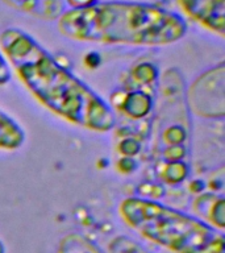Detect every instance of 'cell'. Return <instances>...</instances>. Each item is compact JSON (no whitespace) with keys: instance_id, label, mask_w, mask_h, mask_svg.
Masks as SVG:
<instances>
[{"instance_id":"277c9868","label":"cell","mask_w":225,"mask_h":253,"mask_svg":"<svg viewBox=\"0 0 225 253\" xmlns=\"http://www.w3.org/2000/svg\"><path fill=\"white\" fill-rule=\"evenodd\" d=\"M191 110L201 118L224 116V65H219L199 77L188 91Z\"/></svg>"},{"instance_id":"3957f363","label":"cell","mask_w":225,"mask_h":253,"mask_svg":"<svg viewBox=\"0 0 225 253\" xmlns=\"http://www.w3.org/2000/svg\"><path fill=\"white\" fill-rule=\"evenodd\" d=\"M118 212L130 228L170 252L225 253L223 231L158 202L126 198Z\"/></svg>"},{"instance_id":"30bf717a","label":"cell","mask_w":225,"mask_h":253,"mask_svg":"<svg viewBox=\"0 0 225 253\" xmlns=\"http://www.w3.org/2000/svg\"><path fill=\"white\" fill-rule=\"evenodd\" d=\"M108 253H149L126 236H116L108 244Z\"/></svg>"},{"instance_id":"8992f818","label":"cell","mask_w":225,"mask_h":253,"mask_svg":"<svg viewBox=\"0 0 225 253\" xmlns=\"http://www.w3.org/2000/svg\"><path fill=\"white\" fill-rule=\"evenodd\" d=\"M17 11L41 20H58L63 12L62 0H3Z\"/></svg>"},{"instance_id":"52a82bcc","label":"cell","mask_w":225,"mask_h":253,"mask_svg":"<svg viewBox=\"0 0 225 253\" xmlns=\"http://www.w3.org/2000/svg\"><path fill=\"white\" fill-rule=\"evenodd\" d=\"M195 210L205 220L209 221L212 227L223 231L225 224L224 199L216 195H201L195 203ZM205 221V223H207Z\"/></svg>"},{"instance_id":"4fadbf2b","label":"cell","mask_w":225,"mask_h":253,"mask_svg":"<svg viewBox=\"0 0 225 253\" xmlns=\"http://www.w3.org/2000/svg\"><path fill=\"white\" fill-rule=\"evenodd\" d=\"M0 253H5V247H4V244L1 243V240H0Z\"/></svg>"},{"instance_id":"7a4b0ae2","label":"cell","mask_w":225,"mask_h":253,"mask_svg":"<svg viewBox=\"0 0 225 253\" xmlns=\"http://www.w3.org/2000/svg\"><path fill=\"white\" fill-rule=\"evenodd\" d=\"M58 29L75 41L159 46L181 40L187 24L181 15L151 4L108 1L65 11Z\"/></svg>"},{"instance_id":"ba28073f","label":"cell","mask_w":225,"mask_h":253,"mask_svg":"<svg viewBox=\"0 0 225 253\" xmlns=\"http://www.w3.org/2000/svg\"><path fill=\"white\" fill-rule=\"evenodd\" d=\"M25 141V132L17 123L0 111V149H19Z\"/></svg>"},{"instance_id":"9c48e42d","label":"cell","mask_w":225,"mask_h":253,"mask_svg":"<svg viewBox=\"0 0 225 253\" xmlns=\"http://www.w3.org/2000/svg\"><path fill=\"white\" fill-rule=\"evenodd\" d=\"M58 253H102L96 245L80 233H67L59 240Z\"/></svg>"},{"instance_id":"8fae6325","label":"cell","mask_w":225,"mask_h":253,"mask_svg":"<svg viewBox=\"0 0 225 253\" xmlns=\"http://www.w3.org/2000/svg\"><path fill=\"white\" fill-rule=\"evenodd\" d=\"M12 77V71L8 66L7 61L4 58L1 53H0V86H3V84H7L9 81H11Z\"/></svg>"},{"instance_id":"5b68a950","label":"cell","mask_w":225,"mask_h":253,"mask_svg":"<svg viewBox=\"0 0 225 253\" xmlns=\"http://www.w3.org/2000/svg\"><path fill=\"white\" fill-rule=\"evenodd\" d=\"M179 7L196 23L224 36L225 0H177Z\"/></svg>"},{"instance_id":"6da1fadb","label":"cell","mask_w":225,"mask_h":253,"mask_svg":"<svg viewBox=\"0 0 225 253\" xmlns=\"http://www.w3.org/2000/svg\"><path fill=\"white\" fill-rule=\"evenodd\" d=\"M0 46L28 90L51 112L95 132L113 128L116 119L110 106L25 32L5 29Z\"/></svg>"},{"instance_id":"7c38bea8","label":"cell","mask_w":225,"mask_h":253,"mask_svg":"<svg viewBox=\"0 0 225 253\" xmlns=\"http://www.w3.org/2000/svg\"><path fill=\"white\" fill-rule=\"evenodd\" d=\"M69 3L74 8H84L90 7V5L98 3V1L96 0H69Z\"/></svg>"}]
</instances>
